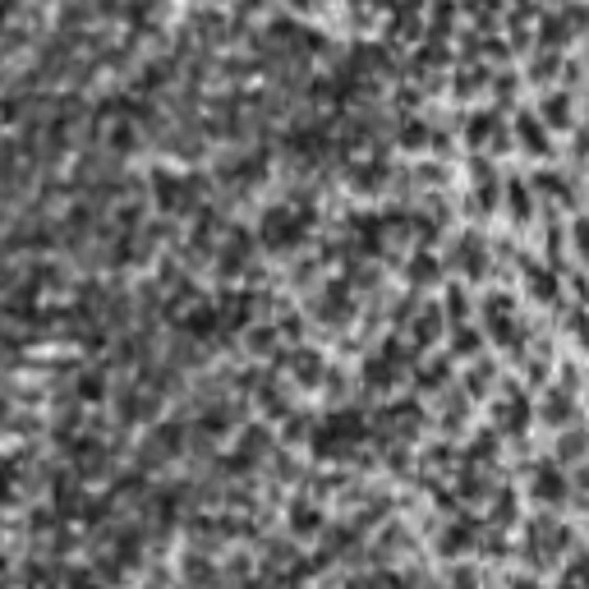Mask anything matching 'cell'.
I'll use <instances>...</instances> for the list:
<instances>
[{
  "label": "cell",
  "mask_w": 589,
  "mask_h": 589,
  "mask_svg": "<svg viewBox=\"0 0 589 589\" xmlns=\"http://www.w3.org/2000/svg\"><path fill=\"white\" fill-rule=\"evenodd\" d=\"M263 244H272V249H286V244H294L299 235H304V221L294 217V212H286V207H277V212H267V221H263Z\"/></svg>",
  "instance_id": "obj_1"
},
{
  "label": "cell",
  "mask_w": 589,
  "mask_h": 589,
  "mask_svg": "<svg viewBox=\"0 0 589 589\" xmlns=\"http://www.w3.org/2000/svg\"><path fill=\"white\" fill-rule=\"evenodd\" d=\"M534 493H539L543 502H548V497L557 502V497L566 493V483H562V474H557V470H548V465H543V470H539V483H534Z\"/></svg>",
  "instance_id": "obj_2"
},
{
  "label": "cell",
  "mask_w": 589,
  "mask_h": 589,
  "mask_svg": "<svg viewBox=\"0 0 589 589\" xmlns=\"http://www.w3.org/2000/svg\"><path fill=\"white\" fill-rule=\"evenodd\" d=\"M566 415H571V410H566V396H562V391H548V396H543V419H548V424H562Z\"/></svg>",
  "instance_id": "obj_3"
},
{
  "label": "cell",
  "mask_w": 589,
  "mask_h": 589,
  "mask_svg": "<svg viewBox=\"0 0 589 589\" xmlns=\"http://www.w3.org/2000/svg\"><path fill=\"white\" fill-rule=\"evenodd\" d=\"M290 525L299 529V534H309V529H318V511H313V507H299V511L290 516Z\"/></svg>",
  "instance_id": "obj_4"
},
{
  "label": "cell",
  "mask_w": 589,
  "mask_h": 589,
  "mask_svg": "<svg viewBox=\"0 0 589 589\" xmlns=\"http://www.w3.org/2000/svg\"><path fill=\"white\" fill-rule=\"evenodd\" d=\"M543 115L553 124H566V97H548V102H543Z\"/></svg>",
  "instance_id": "obj_5"
},
{
  "label": "cell",
  "mask_w": 589,
  "mask_h": 589,
  "mask_svg": "<svg viewBox=\"0 0 589 589\" xmlns=\"http://www.w3.org/2000/svg\"><path fill=\"white\" fill-rule=\"evenodd\" d=\"M78 391L93 401V396H102V382H97V378H83V382H78Z\"/></svg>",
  "instance_id": "obj_6"
},
{
  "label": "cell",
  "mask_w": 589,
  "mask_h": 589,
  "mask_svg": "<svg viewBox=\"0 0 589 589\" xmlns=\"http://www.w3.org/2000/svg\"><path fill=\"white\" fill-rule=\"evenodd\" d=\"M575 332H580V345H589V323H585V318L575 323Z\"/></svg>",
  "instance_id": "obj_7"
},
{
  "label": "cell",
  "mask_w": 589,
  "mask_h": 589,
  "mask_svg": "<svg viewBox=\"0 0 589 589\" xmlns=\"http://www.w3.org/2000/svg\"><path fill=\"white\" fill-rule=\"evenodd\" d=\"M520 589H534V585H520Z\"/></svg>",
  "instance_id": "obj_8"
}]
</instances>
